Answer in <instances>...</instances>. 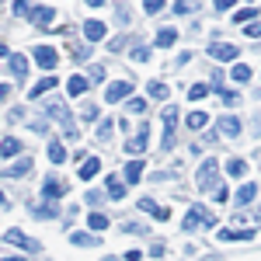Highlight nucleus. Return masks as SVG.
I'll return each mask as SVG.
<instances>
[{
  "label": "nucleus",
  "mask_w": 261,
  "mask_h": 261,
  "mask_svg": "<svg viewBox=\"0 0 261 261\" xmlns=\"http://www.w3.org/2000/svg\"><path fill=\"white\" fill-rule=\"evenodd\" d=\"M125 181H129V185L143 181V161H129L125 164Z\"/></svg>",
  "instance_id": "17"
},
{
  "label": "nucleus",
  "mask_w": 261,
  "mask_h": 261,
  "mask_svg": "<svg viewBox=\"0 0 261 261\" xmlns=\"http://www.w3.org/2000/svg\"><path fill=\"white\" fill-rule=\"evenodd\" d=\"M146 94H150L153 101H164V98H167V84H164V81H153L150 87H146Z\"/></svg>",
  "instance_id": "24"
},
{
  "label": "nucleus",
  "mask_w": 261,
  "mask_h": 261,
  "mask_svg": "<svg viewBox=\"0 0 261 261\" xmlns=\"http://www.w3.org/2000/svg\"><path fill=\"white\" fill-rule=\"evenodd\" d=\"M0 205H4V192H0Z\"/></svg>",
  "instance_id": "51"
},
{
  "label": "nucleus",
  "mask_w": 261,
  "mask_h": 261,
  "mask_svg": "<svg viewBox=\"0 0 261 261\" xmlns=\"http://www.w3.org/2000/svg\"><path fill=\"white\" fill-rule=\"evenodd\" d=\"M133 60H136V63H146V60H150V49H146V45H136V49H133Z\"/></svg>",
  "instance_id": "37"
},
{
  "label": "nucleus",
  "mask_w": 261,
  "mask_h": 261,
  "mask_svg": "<svg viewBox=\"0 0 261 261\" xmlns=\"http://www.w3.org/2000/svg\"><path fill=\"white\" fill-rule=\"evenodd\" d=\"M247 39H261V24H258V21L247 24Z\"/></svg>",
  "instance_id": "42"
},
{
  "label": "nucleus",
  "mask_w": 261,
  "mask_h": 261,
  "mask_svg": "<svg viewBox=\"0 0 261 261\" xmlns=\"http://www.w3.org/2000/svg\"><path fill=\"white\" fill-rule=\"evenodd\" d=\"M233 7V0H216V11H230Z\"/></svg>",
  "instance_id": "46"
},
{
  "label": "nucleus",
  "mask_w": 261,
  "mask_h": 261,
  "mask_svg": "<svg viewBox=\"0 0 261 261\" xmlns=\"http://www.w3.org/2000/svg\"><path fill=\"white\" fill-rule=\"evenodd\" d=\"M199 11V0H174V14H192Z\"/></svg>",
  "instance_id": "27"
},
{
  "label": "nucleus",
  "mask_w": 261,
  "mask_h": 261,
  "mask_svg": "<svg viewBox=\"0 0 261 261\" xmlns=\"http://www.w3.org/2000/svg\"><path fill=\"white\" fill-rule=\"evenodd\" d=\"M105 32H108V28H105V21H84V35H87V42H101L105 39Z\"/></svg>",
  "instance_id": "9"
},
{
  "label": "nucleus",
  "mask_w": 261,
  "mask_h": 261,
  "mask_svg": "<svg viewBox=\"0 0 261 261\" xmlns=\"http://www.w3.org/2000/svg\"><path fill=\"white\" fill-rule=\"evenodd\" d=\"M49 161H53V164H63V161H66V150H63V143H60V140L49 143Z\"/></svg>",
  "instance_id": "23"
},
{
  "label": "nucleus",
  "mask_w": 261,
  "mask_h": 261,
  "mask_svg": "<svg viewBox=\"0 0 261 261\" xmlns=\"http://www.w3.org/2000/svg\"><path fill=\"white\" fill-rule=\"evenodd\" d=\"M143 7H146V14H157L164 7V0H143Z\"/></svg>",
  "instance_id": "39"
},
{
  "label": "nucleus",
  "mask_w": 261,
  "mask_h": 261,
  "mask_svg": "<svg viewBox=\"0 0 261 261\" xmlns=\"http://www.w3.org/2000/svg\"><path fill=\"white\" fill-rule=\"evenodd\" d=\"M21 153V143L14 140V136H7V140L0 143V157H7V161H11V157H18Z\"/></svg>",
  "instance_id": "16"
},
{
  "label": "nucleus",
  "mask_w": 261,
  "mask_h": 261,
  "mask_svg": "<svg viewBox=\"0 0 261 261\" xmlns=\"http://www.w3.org/2000/svg\"><path fill=\"white\" fill-rule=\"evenodd\" d=\"M91 230H105V226H108V216H101V213H91Z\"/></svg>",
  "instance_id": "32"
},
{
  "label": "nucleus",
  "mask_w": 261,
  "mask_h": 261,
  "mask_svg": "<svg viewBox=\"0 0 261 261\" xmlns=\"http://www.w3.org/2000/svg\"><path fill=\"white\" fill-rule=\"evenodd\" d=\"M209 56H213V60H223V63H233L237 60V45H230V42H213V45H209Z\"/></svg>",
  "instance_id": "5"
},
{
  "label": "nucleus",
  "mask_w": 261,
  "mask_h": 261,
  "mask_svg": "<svg viewBox=\"0 0 261 261\" xmlns=\"http://www.w3.org/2000/svg\"><path fill=\"white\" fill-rule=\"evenodd\" d=\"M32 7H28V0H14V14H28Z\"/></svg>",
  "instance_id": "44"
},
{
  "label": "nucleus",
  "mask_w": 261,
  "mask_h": 261,
  "mask_svg": "<svg viewBox=\"0 0 261 261\" xmlns=\"http://www.w3.org/2000/svg\"><path fill=\"white\" fill-rule=\"evenodd\" d=\"M53 87H56V77H45V81H39L35 87H32V94H28V98H35V101H39L42 94H45V91H53Z\"/></svg>",
  "instance_id": "20"
},
{
  "label": "nucleus",
  "mask_w": 261,
  "mask_h": 261,
  "mask_svg": "<svg viewBox=\"0 0 261 261\" xmlns=\"http://www.w3.org/2000/svg\"><path fill=\"white\" fill-rule=\"evenodd\" d=\"M146 136H150V125H143L140 136H133V140L125 143V150H129V153H143V150H146Z\"/></svg>",
  "instance_id": "14"
},
{
  "label": "nucleus",
  "mask_w": 261,
  "mask_h": 261,
  "mask_svg": "<svg viewBox=\"0 0 261 261\" xmlns=\"http://www.w3.org/2000/svg\"><path fill=\"white\" fill-rule=\"evenodd\" d=\"M35 63H39V66H45V70H49V66H56V49L39 45V49H35Z\"/></svg>",
  "instance_id": "11"
},
{
  "label": "nucleus",
  "mask_w": 261,
  "mask_h": 261,
  "mask_svg": "<svg viewBox=\"0 0 261 261\" xmlns=\"http://www.w3.org/2000/svg\"><path fill=\"white\" fill-rule=\"evenodd\" d=\"M98 171H101V161H98V157H91V161H84V167H81V178H84V181H91L94 174H98Z\"/></svg>",
  "instance_id": "22"
},
{
  "label": "nucleus",
  "mask_w": 261,
  "mask_h": 261,
  "mask_svg": "<svg viewBox=\"0 0 261 261\" xmlns=\"http://www.w3.org/2000/svg\"><path fill=\"white\" fill-rule=\"evenodd\" d=\"M45 112H49L53 119H60V122H63V129H66V136H70V140L77 136V129L70 125V122H73V115H70V108H66L63 101H49V105H45Z\"/></svg>",
  "instance_id": "2"
},
{
  "label": "nucleus",
  "mask_w": 261,
  "mask_h": 261,
  "mask_svg": "<svg viewBox=\"0 0 261 261\" xmlns=\"http://www.w3.org/2000/svg\"><path fill=\"white\" fill-rule=\"evenodd\" d=\"M140 209H143V213H153V209H157V202H153V199H140Z\"/></svg>",
  "instance_id": "45"
},
{
  "label": "nucleus",
  "mask_w": 261,
  "mask_h": 261,
  "mask_svg": "<svg viewBox=\"0 0 261 261\" xmlns=\"http://www.w3.org/2000/svg\"><path fill=\"white\" fill-rule=\"evenodd\" d=\"M129 94H133V81H112V84H108V94H105V98L112 101V105H119V101L129 98Z\"/></svg>",
  "instance_id": "6"
},
{
  "label": "nucleus",
  "mask_w": 261,
  "mask_h": 261,
  "mask_svg": "<svg viewBox=\"0 0 261 261\" xmlns=\"http://www.w3.org/2000/svg\"><path fill=\"white\" fill-rule=\"evenodd\" d=\"M216 174H220V164L209 157V161L199 167V188L202 192H216Z\"/></svg>",
  "instance_id": "3"
},
{
  "label": "nucleus",
  "mask_w": 261,
  "mask_h": 261,
  "mask_svg": "<svg viewBox=\"0 0 261 261\" xmlns=\"http://www.w3.org/2000/svg\"><path fill=\"white\" fill-rule=\"evenodd\" d=\"M258 199V185H254V181H247V185H244L241 192H237V195H233V205H251V202Z\"/></svg>",
  "instance_id": "8"
},
{
  "label": "nucleus",
  "mask_w": 261,
  "mask_h": 261,
  "mask_svg": "<svg viewBox=\"0 0 261 261\" xmlns=\"http://www.w3.org/2000/svg\"><path fill=\"white\" fill-rule=\"evenodd\" d=\"M81 115H84L87 122H94V119H98V105H91V101H87V105H84V112H81Z\"/></svg>",
  "instance_id": "38"
},
{
  "label": "nucleus",
  "mask_w": 261,
  "mask_h": 261,
  "mask_svg": "<svg viewBox=\"0 0 261 261\" xmlns=\"http://www.w3.org/2000/svg\"><path fill=\"white\" fill-rule=\"evenodd\" d=\"M205 94H209V87H205V84H195V87L188 91V98H192V101H202Z\"/></svg>",
  "instance_id": "33"
},
{
  "label": "nucleus",
  "mask_w": 261,
  "mask_h": 261,
  "mask_svg": "<svg viewBox=\"0 0 261 261\" xmlns=\"http://www.w3.org/2000/svg\"><path fill=\"white\" fill-rule=\"evenodd\" d=\"M28 171H32V161H28V157H21L18 164H11V167H7V178H21V174H28Z\"/></svg>",
  "instance_id": "18"
},
{
  "label": "nucleus",
  "mask_w": 261,
  "mask_h": 261,
  "mask_svg": "<svg viewBox=\"0 0 261 261\" xmlns=\"http://www.w3.org/2000/svg\"><path fill=\"white\" fill-rule=\"evenodd\" d=\"M143 108H146V101H143V98H133V101H129V112H133V115H140Z\"/></svg>",
  "instance_id": "41"
},
{
  "label": "nucleus",
  "mask_w": 261,
  "mask_h": 261,
  "mask_svg": "<svg viewBox=\"0 0 261 261\" xmlns=\"http://www.w3.org/2000/svg\"><path fill=\"white\" fill-rule=\"evenodd\" d=\"M199 226H216V216H213L205 205H192L188 216H185V223H181V230L192 233V230H199Z\"/></svg>",
  "instance_id": "1"
},
{
  "label": "nucleus",
  "mask_w": 261,
  "mask_h": 261,
  "mask_svg": "<svg viewBox=\"0 0 261 261\" xmlns=\"http://www.w3.org/2000/svg\"><path fill=\"white\" fill-rule=\"evenodd\" d=\"M87 87H91L87 77H70V81H66V91H70V94H84Z\"/></svg>",
  "instance_id": "21"
},
{
  "label": "nucleus",
  "mask_w": 261,
  "mask_h": 261,
  "mask_svg": "<svg viewBox=\"0 0 261 261\" xmlns=\"http://www.w3.org/2000/svg\"><path fill=\"white\" fill-rule=\"evenodd\" d=\"M244 171H247V164H244V161H237V157L226 161V174H230V178H241Z\"/></svg>",
  "instance_id": "25"
},
{
  "label": "nucleus",
  "mask_w": 261,
  "mask_h": 261,
  "mask_svg": "<svg viewBox=\"0 0 261 261\" xmlns=\"http://www.w3.org/2000/svg\"><path fill=\"white\" fill-rule=\"evenodd\" d=\"M4 261H21V258H4Z\"/></svg>",
  "instance_id": "50"
},
{
  "label": "nucleus",
  "mask_w": 261,
  "mask_h": 261,
  "mask_svg": "<svg viewBox=\"0 0 261 261\" xmlns=\"http://www.w3.org/2000/svg\"><path fill=\"white\" fill-rule=\"evenodd\" d=\"M108 136H112V119L98 125V140H108Z\"/></svg>",
  "instance_id": "40"
},
{
  "label": "nucleus",
  "mask_w": 261,
  "mask_h": 261,
  "mask_svg": "<svg viewBox=\"0 0 261 261\" xmlns=\"http://www.w3.org/2000/svg\"><path fill=\"white\" fill-rule=\"evenodd\" d=\"M63 192H66V185H63V181L45 178V185H42V195H45V199H60Z\"/></svg>",
  "instance_id": "12"
},
{
  "label": "nucleus",
  "mask_w": 261,
  "mask_h": 261,
  "mask_svg": "<svg viewBox=\"0 0 261 261\" xmlns=\"http://www.w3.org/2000/svg\"><path fill=\"white\" fill-rule=\"evenodd\" d=\"M0 56H7V45H4V42H0Z\"/></svg>",
  "instance_id": "49"
},
{
  "label": "nucleus",
  "mask_w": 261,
  "mask_h": 261,
  "mask_svg": "<svg viewBox=\"0 0 261 261\" xmlns=\"http://www.w3.org/2000/svg\"><path fill=\"white\" fill-rule=\"evenodd\" d=\"M105 261H119V258H105Z\"/></svg>",
  "instance_id": "52"
},
{
  "label": "nucleus",
  "mask_w": 261,
  "mask_h": 261,
  "mask_svg": "<svg viewBox=\"0 0 261 261\" xmlns=\"http://www.w3.org/2000/svg\"><path fill=\"white\" fill-rule=\"evenodd\" d=\"M220 94H223V105H226V108H233V105L241 101V94H237V91H220Z\"/></svg>",
  "instance_id": "36"
},
{
  "label": "nucleus",
  "mask_w": 261,
  "mask_h": 261,
  "mask_svg": "<svg viewBox=\"0 0 261 261\" xmlns=\"http://www.w3.org/2000/svg\"><path fill=\"white\" fill-rule=\"evenodd\" d=\"M11 98V87H7V84H0V101H7Z\"/></svg>",
  "instance_id": "47"
},
{
  "label": "nucleus",
  "mask_w": 261,
  "mask_h": 261,
  "mask_svg": "<svg viewBox=\"0 0 261 261\" xmlns=\"http://www.w3.org/2000/svg\"><path fill=\"white\" fill-rule=\"evenodd\" d=\"M11 70H14V81H24V73H28V60H24L21 53H14V56H11Z\"/></svg>",
  "instance_id": "15"
},
{
  "label": "nucleus",
  "mask_w": 261,
  "mask_h": 261,
  "mask_svg": "<svg viewBox=\"0 0 261 261\" xmlns=\"http://www.w3.org/2000/svg\"><path fill=\"white\" fill-rule=\"evenodd\" d=\"M216 237H220V241L226 244V241H251L254 233H251V230H233V226H226V230H220Z\"/></svg>",
  "instance_id": "13"
},
{
  "label": "nucleus",
  "mask_w": 261,
  "mask_h": 261,
  "mask_svg": "<svg viewBox=\"0 0 261 261\" xmlns=\"http://www.w3.org/2000/svg\"><path fill=\"white\" fill-rule=\"evenodd\" d=\"M174 125H178V108L167 105V108H164V150L174 146Z\"/></svg>",
  "instance_id": "4"
},
{
  "label": "nucleus",
  "mask_w": 261,
  "mask_h": 261,
  "mask_svg": "<svg viewBox=\"0 0 261 261\" xmlns=\"http://www.w3.org/2000/svg\"><path fill=\"white\" fill-rule=\"evenodd\" d=\"M70 241L77 244V247H91V244H98V237H91V233H70Z\"/></svg>",
  "instance_id": "29"
},
{
  "label": "nucleus",
  "mask_w": 261,
  "mask_h": 261,
  "mask_svg": "<svg viewBox=\"0 0 261 261\" xmlns=\"http://www.w3.org/2000/svg\"><path fill=\"white\" fill-rule=\"evenodd\" d=\"M32 216H42V220H49V216H56V209H53V205H35V209H32Z\"/></svg>",
  "instance_id": "35"
},
{
  "label": "nucleus",
  "mask_w": 261,
  "mask_h": 261,
  "mask_svg": "<svg viewBox=\"0 0 261 261\" xmlns=\"http://www.w3.org/2000/svg\"><path fill=\"white\" fill-rule=\"evenodd\" d=\"M233 81L247 84V81H251V66H233Z\"/></svg>",
  "instance_id": "30"
},
{
  "label": "nucleus",
  "mask_w": 261,
  "mask_h": 261,
  "mask_svg": "<svg viewBox=\"0 0 261 261\" xmlns=\"http://www.w3.org/2000/svg\"><path fill=\"white\" fill-rule=\"evenodd\" d=\"M205 122H209L205 112H192V115H188V129H195V133H199V129H205Z\"/></svg>",
  "instance_id": "26"
},
{
  "label": "nucleus",
  "mask_w": 261,
  "mask_h": 261,
  "mask_svg": "<svg viewBox=\"0 0 261 261\" xmlns=\"http://www.w3.org/2000/svg\"><path fill=\"white\" fill-rule=\"evenodd\" d=\"M91 81H94V84L105 81V66H91Z\"/></svg>",
  "instance_id": "43"
},
{
  "label": "nucleus",
  "mask_w": 261,
  "mask_h": 261,
  "mask_svg": "<svg viewBox=\"0 0 261 261\" xmlns=\"http://www.w3.org/2000/svg\"><path fill=\"white\" fill-rule=\"evenodd\" d=\"M254 14H258L254 7H244V11H237V14H233V21H237V24H247V21L254 18Z\"/></svg>",
  "instance_id": "31"
},
{
  "label": "nucleus",
  "mask_w": 261,
  "mask_h": 261,
  "mask_svg": "<svg viewBox=\"0 0 261 261\" xmlns=\"http://www.w3.org/2000/svg\"><path fill=\"white\" fill-rule=\"evenodd\" d=\"M108 195H112V199H122V195H125V185H122L119 178H108Z\"/></svg>",
  "instance_id": "28"
},
{
  "label": "nucleus",
  "mask_w": 261,
  "mask_h": 261,
  "mask_svg": "<svg viewBox=\"0 0 261 261\" xmlns=\"http://www.w3.org/2000/svg\"><path fill=\"white\" fill-rule=\"evenodd\" d=\"M35 21H39V24H49V21H53V7H39V11H35Z\"/></svg>",
  "instance_id": "34"
},
{
  "label": "nucleus",
  "mask_w": 261,
  "mask_h": 261,
  "mask_svg": "<svg viewBox=\"0 0 261 261\" xmlns=\"http://www.w3.org/2000/svg\"><path fill=\"white\" fill-rule=\"evenodd\" d=\"M220 133L237 140V136H241V119H237V115H223V119H220Z\"/></svg>",
  "instance_id": "10"
},
{
  "label": "nucleus",
  "mask_w": 261,
  "mask_h": 261,
  "mask_svg": "<svg viewBox=\"0 0 261 261\" xmlns=\"http://www.w3.org/2000/svg\"><path fill=\"white\" fill-rule=\"evenodd\" d=\"M174 39H178V32H174V28H161V32H157V45H161V49H171Z\"/></svg>",
  "instance_id": "19"
},
{
  "label": "nucleus",
  "mask_w": 261,
  "mask_h": 261,
  "mask_svg": "<svg viewBox=\"0 0 261 261\" xmlns=\"http://www.w3.org/2000/svg\"><path fill=\"white\" fill-rule=\"evenodd\" d=\"M87 4H91V7H101V4H105V0H87Z\"/></svg>",
  "instance_id": "48"
},
{
  "label": "nucleus",
  "mask_w": 261,
  "mask_h": 261,
  "mask_svg": "<svg viewBox=\"0 0 261 261\" xmlns=\"http://www.w3.org/2000/svg\"><path fill=\"white\" fill-rule=\"evenodd\" d=\"M4 241H7V244H18V247H24V251H39V241H32L24 230H7V233H4Z\"/></svg>",
  "instance_id": "7"
}]
</instances>
